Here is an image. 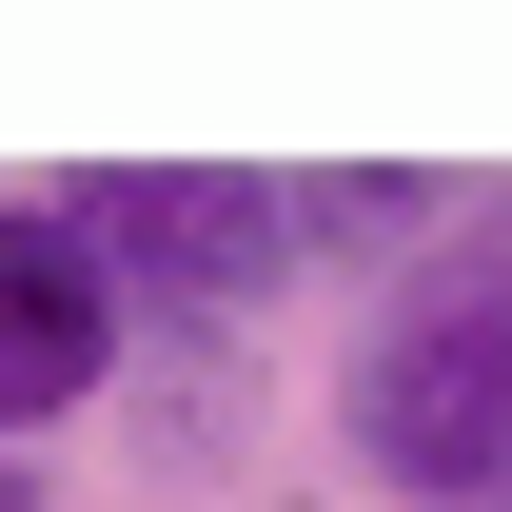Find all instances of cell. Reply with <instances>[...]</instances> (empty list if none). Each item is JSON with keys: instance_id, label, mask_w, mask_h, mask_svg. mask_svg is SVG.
I'll use <instances>...</instances> for the list:
<instances>
[{"instance_id": "cell-1", "label": "cell", "mask_w": 512, "mask_h": 512, "mask_svg": "<svg viewBox=\"0 0 512 512\" xmlns=\"http://www.w3.org/2000/svg\"><path fill=\"white\" fill-rule=\"evenodd\" d=\"M335 453H355L375 512H493L512 493V296L414 256L375 316L335 335Z\"/></svg>"}, {"instance_id": "cell-2", "label": "cell", "mask_w": 512, "mask_h": 512, "mask_svg": "<svg viewBox=\"0 0 512 512\" xmlns=\"http://www.w3.org/2000/svg\"><path fill=\"white\" fill-rule=\"evenodd\" d=\"M60 217L99 237V276H119L138 335H256L296 296V217H276L256 158H79Z\"/></svg>"}, {"instance_id": "cell-3", "label": "cell", "mask_w": 512, "mask_h": 512, "mask_svg": "<svg viewBox=\"0 0 512 512\" xmlns=\"http://www.w3.org/2000/svg\"><path fill=\"white\" fill-rule=\"evenodd\" d=\"M119 355H138V316H119V276H99V237L60 217V178H20L0 197V453L79 434L119 394Z\"/></svg>"}, {"instance_id": "cell-4", "label": "cell", "mask_w": 512, "mask_h": 512, "mask_svg": "<svg viewBox=\"0 0 512 512\" xmlns=\"http://www.w3.org/2000/svg\"><path fill=\"white\" fill-rule=\"evenodd\" d=\"M276 217H296V276H414L453 237V178L434 158H316V178H276Z\"/></svg>"}, {"instance_id": "cell-5", "label": "cell", "mask_w": 512, "mask_h": 512, "mask_svg": "<svg viewBox=\"0 0 512 512\" xmlns=\"http://www.w3.org/2000/svg\"><path fill=\"white\" fill-rule=\"evenodd\" d=\"M119 394H138V473H217L256 434V335H138Z\"/></svg>"}, {"instance_id": "cell-6", "label": "cell", "mask_w": 512, "mask_h": 512, "mask_svg": "<svg viewBox=\"0 0 512 512\" xmlns=\"http://www.w3.org/2000/svg\"><path fill=\"white\" fill-rule=\"evenodd\" d=\"M434 276H473V296H512V178H453V237H434Z\"/></svg>"}, {"instance_id": "cell-7", "label": "cell", "mask_w": 512, "mask_h": 512, "mask_svg": "<svg viewBox=\"0 0 512 512\" xmlns=\"http://www.w3.org/2000/svg\"><path fill=\"white\" fill-rule=\"evenodd\" d=\"M0 512H40V453H0Z\"/></svg>"}, {"instance_id": "cell-8", "label": "cell", "mask_w": 512, "mask_h": 512, "mask_svg": "<svg viewBox=\"0 0 512 512\" xmlns=\"http://www.w3.org/2000/svg\"><path fill=\"white\" fill-rule=\"evenodd\" d=\"M276 512H316V493H276Z\"/></svg>"}, {"instance_id": "cell-9", "label": "cell", "mask_w": 512, "mask_h": 512, "mask_svg": "<svg viewBox=\"0 0 512 512\" xmlns=\"http://www.w3.org/2000/svg\"><path fill=\"white\" fill-rule=\"evenodd\" d=\"M493 512H512V493H493Z\"/></svg>"}]
</instances>
